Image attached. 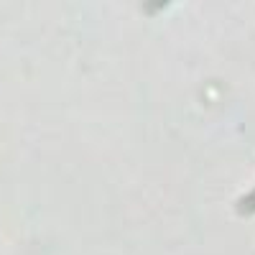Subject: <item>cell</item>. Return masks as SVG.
I'll list each match as a JSON object with an SVG mask.
<instances>
[{
    "label": "cell",
    "instance_id": "1",
    "mask_svg": "<svg viewBox=\"0 0 255 255\" xmlns=\"http://www.w3.org/2000/svg\"><path fill=\"white\" fill-rule=\"evenodd\" d=\"M240 209H243V212H250V209H255V191H253L250 197H245V199H243Z\"/></svg>",
    "mask_w": 255,
    "mask_h": 255
}]
</instances>
